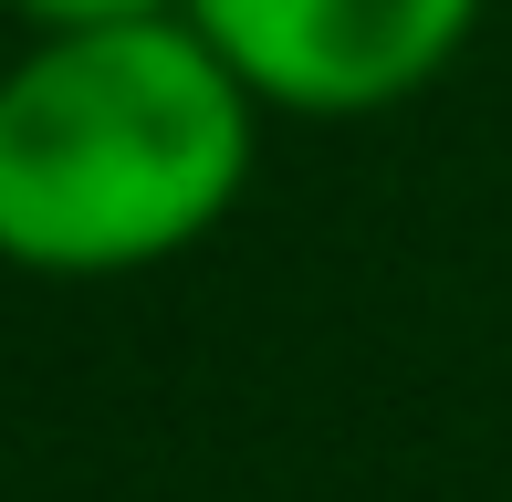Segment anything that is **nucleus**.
I'll return each mask as SVG.
<instances>
[{
    "label": "nucleus",
    "instance_id": "1",
    "mask_svg": "<svg viewBox=\"0 0 512 502\" xmlns=\"http://www.w3.org/2000/svg\"><path fill=\"white\" fill-rule=\"evenodd\" d=\"M262 95L189 11L42 32L0 74V262L115 283L199 251L251 189Z\"/></svg>",
    "mask_w": 512,
    "mask_h": 502
},
{
    "label": "nucleus",
    "instance_id": "2",
    "mask_svg": "<svg viewBox=\"0 0 512 502\" xmlns=\"http://www.w3.org/2000/svg\"><path fill=\"white\" fill-rule=\"evenodd\" d=\"M492 0H189L209 53L283 116H387L460 63Z\"/></svg>",
    "mask_w": 512,
    "mask_h": 502
},
{
    "label": "nucleus",
    "instance_id": "3",
    "mask_svg": "<svg viewBox=\"0 0 512 502\" xmlns=\"http://www.w3.org/2000/svg\"><path fill=\"white\" fill-rule=\"evenodd\" d=\"M21 21H32V42L42 32H115V21H178L189 0H11Z\"/></svg>",
    "mask_w": 512,
    "mask_h": 502
}]
</instances>
